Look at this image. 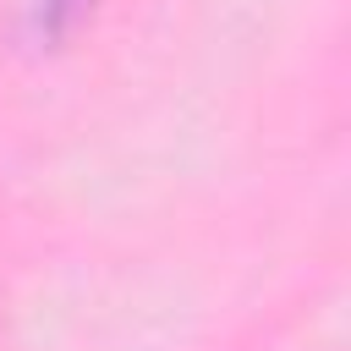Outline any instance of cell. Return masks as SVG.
I'll use <instances>...</instances> for the list:
<instances>
[{
  "mask_svg": "<svg viewBox=\"0 0 351 351\" xmlns=\"http://www.w3.org/2000/svg\"><path fill=\"white\" fill-rule=\"evenodd\" d=\"M11 5L22 11V22H27L38 38H60V33H66L93 0H11Z\"/></svg>",
  "mask_w": 351,
  "mask_h": 351,
  "instance_id": "obj_1",
  "label": "cell"
}]
</instances>
